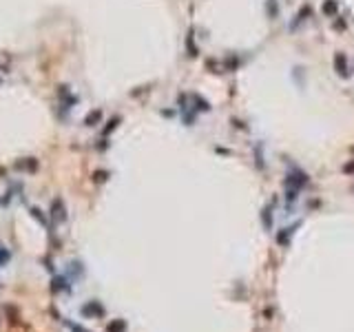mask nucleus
<instances>
[{
	"label": "nucleus",
	"instance_id": "nucleus-9",
	"mask_svg": "<svg viewBox=\"0 0 354 332\" xmlns=\"http://www.w3.org/2000/svg\"><path fill=\"white\" fill-rule=\"evenodd\" d=\"M268 11H270V16H272V18H277L279 9H277V2H274V0H270V4H268Z\"/></svg>",
	"mask_w": 354,
	"mask_h": 332
},
{
	"label": "nucleus",
	"instance_id": "nucleus-10",
	"mask_svg": "<svg viewBox=\"0 0 354 332\" xmlns=\"http://www.w3.org/2000/svg\"><path fill=\"white\" fill-rule=\"evenodd\" d=\"M343 171H345V173H354V162L345 164V166H343Z\"/></svg>",
	"mask_w": 354,
	"mask_h": 332
},
{
	"label": "nucleus",
	"instance_id": "nucleus-2",
	"mask_svg": "<svg viewBox=\"0 0 354 332\" xmlns=\"http://www.w3.org/2000/svg\"><path fill=\"white\" fill-rule=\"evenodd\" d=\"M190 100H193V111H202V113L210 111V102L204 100L202 95H190Z\"/></svg>",
	"mask_w": 354,
	"mask_h": 332
},
{
	"label": "nucleus",
	"instance_id": "nucleus-5",
	"mask_svg": "<svg viewBox=\"0 0 354 332\" xmlns=\"http://www.w3.org/2000/svg\"><path fill=\"white\" fill-rule=\"evenodd\" d=\"M100 118H102V111H93V113H88V115H87L84 124H87V126H93L95 122H100Z\"/></svg>",
	"mask_w": 354,
	"mask_h": 332
},
{
	"label": "nucleus",
	"instance_id": "nucleus-7",
	"mask_svg": "<svg viewBox=\"0 0 354 332\" xmlns=\"http://www.w3.org/2000/svg\"><path fill=\"white\" fill-rule=\"evenodd\" d=\"M308 16H310V7H308V4H305V7H301V11L296 13V22L305 20V18H308ZM296 22H295V25H296Z\"/></svg>",
	"mask_w": 354,
	"mask_h": 332
},
{
	"label": "nucleus",
	"instance_id": "nucleus-6",
	"mask_svg": "<svg viewBox=\"0 0 354 332\" xmlns=\"http://www.w3.org/2000/svg\"><path fill=\"white\" fill-rule=\"evenodd\" d=\"M193 38H195V33H193V29H190V31H188V38H186V47H188L190 56L195 58V56H197L199 51H197V49H195V44H193Z\"/></svg>",
	"mask_w": 354,
	"mask_h": 332
},
{
	"label": "nucleus",
	"instance_id": "nucleus-8",
	"mask_svg": "<svg viewBox=\"0 0 354 332\" xmlns=\"http://www.w3.org/2000/svg\"><path fill=\"white\" fill-rule=\"evenodd\" d=\"M124 330V321H115L109 326V332H122Z\"/></svg>",
	"mask_w": 354,
	"mask_h": 332
},
{
	"label": "nucleus",
	"instance_id": "nucleus-4",
	"mask_svg": "<svg viewBox=\"0 0 354 332\" xmlns=\"http://www.w3.org/2000/svg\"><path fill=\"white\" fill-rule=\"evenodd\" d=\"M288 181H290L292 186H303L305 181H308V175H303V173H292V175H288Z\"/></svg>",
	"mask_w": 354,
	"mask_h": 332
},
{
	"label": "nucleus",
	"instance_id": "nucleus-1",
	"mask_svg": "<svg viewBox=\"0 0 354 332\" xmlns=\"http://www.w3.org/2000/svg\"><path fill=\"white\" fill-rule=\"evenodd\" d=\"M334 71H336V75L343 80L352 78V66H350V60L345 53H341V51L334 53Z\"/></svg>",
	"mask_w": 354,
	"mask_h": 332
},
{
	"label": "nucleus",
	"instance_id": "nucleus-3",
	"mask_svg": "<svg viewBox=\"0 0 354 332\" xmlns=\"http://www.w3.org/2000/svg\"><path fill=\"white\" fill-rule=\"evenodd\" d=\"M336 9H339V2H336V0H323V7H321L323 16H327V18L336 16Z\"/></svg>",
	"mask_w": 354,
	"mask_h": 332
}]
</instances>
